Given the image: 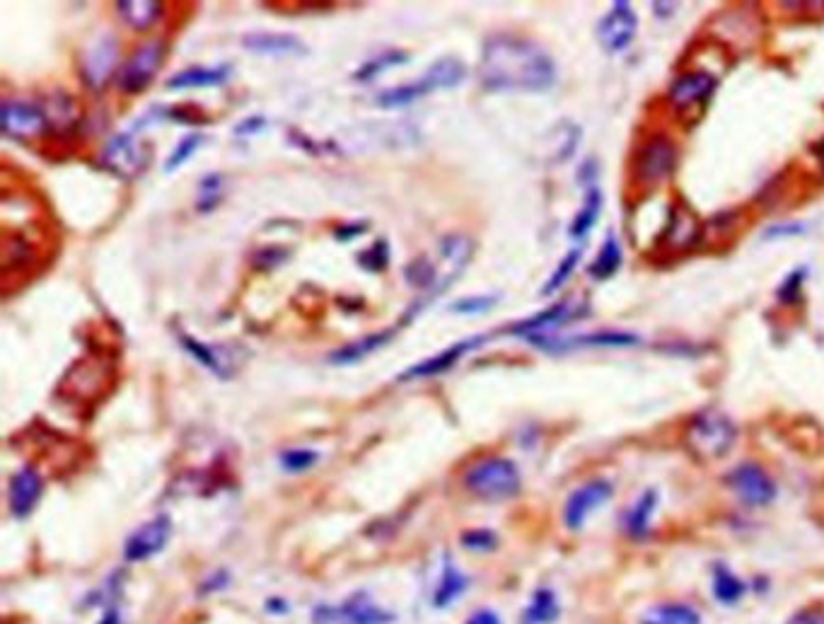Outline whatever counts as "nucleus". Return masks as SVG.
<instances>
[{"label":"nucleus","instance_id":"22","mask_svg":"<svg viewBox=\"0 0 824 624\" xmlns=\"http://www.w3.org/2000/svg\"><path fill=\"white\" fill-rule=\"evenodd\" d=\"M658 501L660 499L655 489H646L641 496H638V499L634 501V506H631L624 516L626 535L634 537V540H643V537L648 535L655 511H658Z\"/></svg>","mask_w":824,"mask_h":624},{"label":"nucleus","instance_id":"24","mask_svg":"<svg viewBox=\"0 0 824 624\" xmlns=\"http://www.w3.org/2000/svg\"><path fill=\"white\" fill-rule=\"evenodd\" d=\"M341 610L346 612V617L353 624H392L394 622L392 612L380 608V605H377L375 600L363 591L348 595V598L344 600V605H341Z\"/></svg>","mask_w":824,"mask_h":624},{"label":"nucleus","instance_id":"29","mask_svg":"<svg viewBox=\"0 0 824 624\" xmlns=\"http://www.w3.org/2000/svg\"><path fill=\"white\" fill-rule=\"evenodd\" d=\"M561 605L551 588H537L532 593L530 605L522 612V624H551L559 620Z\"/></svg>","mask_w":824,"mask_h":624},{"label":"nucleus","instance_id":"30","mask_svg":"<svg viewBox=\"0 0 824 624\" xmlns=\"http://www.w3.org/2000/svg\"><path fill=\"white\" fill-rule=\"evenodd\" d=\"M467 588H469V579L448 559V562H445L443 576H440L438 588H435V593H433V605L435 608H448V605L455 603V600L460 598Z\"/></svg>","mask_w":824,"mask_h":624},{"label":"nucleus","instance_id":"23","mask_svg":"<svg viewBox=\"0 0 824 624\" xmlns=\"http://www.w3.org/2000/svg\"><path fill=\"white\" fill-rule=\"evenodd\" d=\"M571 305L568 303H556L551 305V308L537 312V315L527 317V320H520L515 322V325L508 327L510 334H515V337H532V334H544L547 329L551 327H559L568 322V317H571Z\"/></svg>","mask_w":824,"mask_h":624},{"label":"nucleus","instance_id":"12","mask_svg":"<svg viewBox=\"0 0 824 624\" xmlns=\"http://www.w3.org/2000/svg\"><path fill=\"white\" fill-rule=\"evenodd\" d=\"M49 121V114L37 104L8 100L3 104V114H0V129L8 138L29 141V138L42 136L49 129Z\"/></svg>","mask_w":824,"mask_h":624},{"label":"nucleus","instance_id":"38","mask_svg":"<svg viewBox=\"0 0 824 624\" xmlns=\"http://www.w3.org/2000/svg\"><path fill=\"white\" fill-rule=\"evenodd\" d=\"M220 187H223V177L220 175H208L201 179V187H199V201H196V208H199L201 213L206 211H213L220 204Z\"/></svg>","mask_w":824,"mask_h":624},{"label":"nucleus","instance_id":"44","mask_svg":"<svg viewBox=\"0 0 824 624\" xmlns=\"http://www.w3.org/2000/svg\"><path fill=\"white\" fill-rule=\"evenodd\" d=\"M805 233V225L800 223H786V225H771L767 230L769 240H779V238H793V235Z\"/></svg>","mask_w":824,"mask_h":624},{"label":"nucleus","instance_id":"45","mask_svg":"<svg viewBox=\"0 0 824 624\" xmlns=\"http://www.w3.org/2000/svg\"><path fill=\"white\" fill-rule=\"evenodd\" d=\"M365 230H368V225L365 223H344L334 230V238L339 242H348V240L358 238V235H363Z\"/></svg>","mask_w":824,"mask_h":624},{"label":"nucleus","instance_id":"2","mask_svg":"<svg viewBox=\"0 0 824 624\" xmlns=\"http://www.w3.org/2000/svg\"><path fill=\"white\" fill-rule=\"evenodd\" d=\"M464 78H467V68H464V63L460 59H455V56H445V59L435 61L426 73L419 75L416 80H411V83L397 85V88H390V90H382L380 95H377V104H380L382 109L409 107V104L419 102L423 100V97L433 95V92H438V90L457 88Z\"/></svg>","mask_w":824,"mask_h":624},{"label":"nucleus","instance_id":"18","mask_svg":"<svg viewBox=\"0 0 824 624\" xmlns=\"http://www.w3.org/2000/svg\"><path fill=\"white\" fill-rule=\"evenodd\" d=\"M716 88V80L706 71H687L672 80L667 90V100L675 109H689L694 104L709 100V95Z\"/></svg>","mask_w":824,"mask_h":624},{"label":"nucleus","instance_id":"35","mask_svg":"<svg viewBox=\"0 0 824 624\" xmlns=\"http://www.w3.org/2000/svg\"><path fill=\"white\" fill-rule=\"evenodd\" d=\"M317 460H319V453H317V450H310V448L283 450L281 458H278L283 470L293 472V475H300V472L312 470V467L317 465Z\"/></svg>","mask_w":824,"mask_h":624},{"label":"nucleus","instance_id":"42","mask_svg":"<svg viewBox=\"0 0 824 624\" xmlns=\"http://www.w3.org/2000/svg\"><path fill=\"white\" fill-rule=\"evenodd\" d=\"M312 624H353L351 620L346 617V612L341 608H336V605H315V610H312Z\"/></svg>","mask_w":824,"mask_h":624},{"label":"nucleus","instance_id":"46","mask_svg":"<svg viewBox=\"0 0 824 624\" xmlns=\"http://www.w3.org/2000/svg\"><path fill=\"white\" fill-rule=\"evenodd\" d=\"M266 126V119L264 117H249V119H242L240 124L235 126V134L237 136H249V134H259L261 129Z\"/></svg>","mask_w":824,"mask_h":624},{"label":"nucleus","instance_id":"9","mask_svg":"<svg viewBox=\"0 0 824 624\" xmlns=\"http://www.w3.org/2000/svg\"><path fill=\"white\" fill-rule=\"evenodd\" d=\"M638 34V17L629 3H614L597 22V39L607 54H622L634 44Z\"/></svg>","mask_w":824,"mask_h":624},{"label":"nucleus","instance_id":"49","mask_svg":"<svg viewBox=\"0 0 824 624\" xmlns=\"http://www.w3.org/2000/svg\"><path fill=\"white\" fill-rule=\"evenodd\" d=\"M815 155H817V160H820V165H822V170H824V138L815 146Z\"/></svg>","mask_w":824,"mask_h":624},{"label":"nucleus","instance_id":"7","mask_svg":"<svg viewBox=\"0 0 824 624\" xmlns=\"http://www.w3.org/2000/svg\"><path fill=\"white\" fill-rule=\"evenodd\" d=\"M162 61H165V44L162 42H145L138 46L129 56V61L121 66L119 73V88L126 95H138V92L148 90L155 75L160 73Z\"/></svg>","mask_w":824,"mask_h":624},{"label":"nucleus","instance_id":"33","mask_svg":"<svg viewBox=\"0 0 824 624\" xmlns=\"http://www.w3.org/2000/svg\"><path fill=\"white\" fill-rule=\"evenodd\" d=\"M406 61H409V54H406V51L390 49V51H385V54L375 56V59L365 61L363 66L356 71V80H373L380 73L390 71V68L402 66V63H406Z\"/></svg>","mask_w":824,"mask_h":624},{"label":"nucleus","instance_id":"20","mask_svg":"<svg viewBox=\"0 0 824 624\" xmlns=\"http://www.w3.org/2000/svg\"><path fill=\"white\" fill-rule=\"evenodd\" d=\"M230 66L220 63V66H189L184 71L174 73L167 80V90H191V88H218V85L228 83Z\"/></svg>","mask_w":824,"mask_h":624},{"label":"nucleus","instance_id":"37","mask_svg":"<svg viewBox=\"0 0 824 624\" xmlns=\"http://www.w3.org/2000/svg\"><path fill=\"white\" fill-rule=\"evenodd\" d=\"M358 264H361L363 269L377 271L387 269V264H390V245H387V240H377L373 247H368V250L358 254Z\"/></svg>","mask_w":824,"mask_h":624},{"label":"nucleus","instance_id":"31","mask_svg":"<svg viewBox=\"0 0 824 624\" xmlns=\"http://www.w3.org/2000/svg\"><path fill=\"white\" fill-rule=\"evenodd\" d=\"M619 267H622V247H619V240L614 235H607L588 271L595 281H607L617 274Z\"/></svg>","mask_w":824,"mask_h":624},{"label":"nucleus","instance_id":"27","mask_svg":"<svg viewBox=\"0 0 824 624\" xmlns=\"http://www.w3.org/2000/svg\"><path fill=\"white\" fill-rule=\"evenodd\" d=\"M638 624H704L701 612L689 603H660L643 612Z\"/></svg>","mask_w":824,"mask_h":624},{"label":"nucleus","instance_id":"21","mask_svg":"<svg viewBox=\"0 0 824 624\" xmlns=\"http://www.w3.org/2000/svg\"><path fill=\"white\" fill-rule=\"evenodd\" d=\"M392 339H394V329H382V332L365 334V337L358 339V342L336 349L334 354L329 356V363H332V366H356V363L365 361L370 354H375L377 349L390 344Z\"/></svg>","mask_w":824,"mask_h":624},{"label":"nucleus","instance_id":"32","mask_svg":"<svg viewBox=\"0 0 824 624\" xmlns=\"http://www.w3.org/2000/svg\"><path fill=\"white\" fill-rule=\"evenodd\" d=\"M696 230H699V225H696V221L689 216L687 211L672 208L670 221H667V228H665V235H667V240H670V245L687 247L689 242L696 240Z\"/></svg>","mask_w":824,"mask_h":624},{"label":"nucleus","instance_id":"34","mask_svg":"<svg viewBox=\"0 0 824 624\" xmlns=\"http://www.w3.org/2000/svg\"><path fill=\"white\" fill-rule=\"evenodd\" d=\"M580 257H583V252H580V250H571V252L566 254L564 259H561L559 267H556L554 274L549 276V281L544 283L542 296H554V293H559L561 288L566 286L568 279H571V276H573V271H576V267H578Z\"/></svg>","mask_w":824,"mask_h":624},{"label":"nucleus","instance_id":"25","mask_svg":"<svg viewBox=\"0 0 824 624\" xmlns=\"http://www.w3.org/2000/svg\"><path fill=\"white\" fill-rule=\"evenodd\" d=\"M747 593V583L728 564H713V595L725 608H735Z\"/></svg>","mask_w":824,"mask_h":624},{"label":"nucleus","instance_id":"39","mask_svg":"<svg viewBox=\"0 0 824 624\" xmlns=\"http://www.w3.org/2000/svg\"><path fill=\"white\" fill-rule=\"evenodd\" d=\"M496 303V296H467L455 300V303L450 305V310L457 312V315H484V312L496 308Z\"/></svg>","mask_w":824,"mask_h":624},{"label":"nucleus","instance_id":"11","mask_svg":"<svg viewBox=\"0 0 824 624\" xmlns=\"http://www.w3.org/2000/svg\"><path fill=\"white\" fill-rule=\"evenodd\" d=\"M614 496L612 482L607 479H590L583 487H578L566 499L564 523L568 530H580L597 508H602Z\"/></svg>","mask_w":824,"mask_h":624},{"label":"nucleus","instance_id":"14","mask_svg":"<svg viewBox=\"0 0 824 624\" xmlns=\"http://www.w3.org/2000/svg\"><path fill=\"white\" fill-rule=\"evenodd\" d=\"M44 494V479L37 472V467L25 465L10 477L8 484V508L10 513L17 520H25L27 516H32V511L37 508L39 499Z\"/></svg>","mask_w":824,"mask_h":624},{"label":"nucleus","instance_id":"15","mask_svg":"<svg viewBox=\"0 0 824 624\" xmlns=\"http://www.w3.org/2000/svg\"><path fill=\"white\" fill-rule=\"evenodd\" d=\"M116 39L112 34H102L95 39V44L85 51L83 56V78L92 90H102L107 80L112 78L116 71V61H119V49H116Z\"/></svg>","mask_w":824,"mask_h":624},{"label":"nucleus","instance_id":"41","mask_svg":"<svg viewBox=\"0 0 824 624\" xmlns=\"http://www.w3.org/2000/svg\"><path fill=\"white\" fill-rule=\"evenodd\" d=\"M803 283H805V269H796L793 274H788L779 286L781 303H786V305L800 303V298H803Z\"/></svg>","mask_w":824,"mask_h":624},{"label":"nucleus","instance_id":"36","mask_svg":"<svg viewBox=\"0 0 824 624\" xmlns=\"http://www.w3.org/2000/svg\"><path fill=\"white\" fill-rule=\"evenodd\" d=\"M203 141H206V136H203V134H189V136H184L182 141H179L177 146H174V150L170 153V158H167L165 172L179 170V167L187 163L191 155H194L196 150H199V148L203 146Z\"/></svg>","mask_w":824,"mask_h":624},{"label":"nucleus","instance_id":"26","mask_svg":"<svg viewBox=\"0 0 824 624\" xmlns=\"http://www.w3.org/2000/svg\"><path fill=\"white\" fill-rule=\"evenodd\" d=\"M116 13L121 15V20L131 30L145 32L155 27V22L162 17V3H155V0H121V3H116Z\"/></svg>","mask_w":824,"mask_h":624},{"label":"nucleus","instance_id":"47","mask_svg":"<svg viewBox=\"0 0 824 624\" xmlns=\"http://www.w3.org/2000/svg\"><path fill=\"white\" fill-rule=\"evenodd\" d=\"M464 624H501V617L493 610H477Z\"/></svg>","mask_w":824,"mask_h":624},{"label":"nucleus","instance_id":"48","mask_svg":"<svg viewBox=\"0 0 824 624\" xmlns=\"http://www.w3.org/2000/svg\"><path fill=\"white\" fill-rule=\"evenodd\" d=\"M100 624H121V615H119V610H116V608H109V610L104 612V615H102Z\"/></svg>","mask_w":824,"mask_h":624},{"label":"nucleus","instance_id":"13","mask_svg":"<svg viewBox=\"0 0 824 624\" xmlns=\"http://www.w3.org/2000/svg\"><path fill=\"white\" fill-rule=\"evenodd\" d=\"M486 342H489V334H474V337L462 339V342L452 344L450 349L440 351V354L426 358V361L416 363V366L406 368V371L399 375V380H421V378H435V375L448 373L450 368H455L457 363L469 354V351L479 349V346H484Z\"/></svg>","mask_w":824,"mask_h":624},{"label":"nucleus","instance_id":"6","mask_svg":"<svg viewBox=\"0 0 824 624\" xmlns=\"http://www.w3.org/2000/svg\"><path fill=\"white\" fill-rule=\"evenodd\" d=\"M677 163V148L672 138L653 136L651 141L643 143V148L636 153L634 160V179L638 184L655 187L663 184L672 175Z\"/></svg>","mask_w":824,"mask_h":624},{"label":"nucleus","instance_id":"3","mask_svg":"<svg viewBox=\"0 0 824 624\" xmlns=\"http://www.w3.org/2000/svg\"><path fill=\"white\" fill-rule=\"evenodd\" d=\"M464 487L477 499L508 501L520 494L522 477L518 465L508 458H484L464 472Z\"/></svg>","mask_w":824,"mask_h":624},{"label":"nucleus","instance_id":"10","mask_svg":"<svg viewBox=\"0 0 824 624\" xmlns=\"http://www.w3.org/2000/svg\"><path fill=\"white\" fill-rule=\"evenodd\" d=\"M172 537V520L170 516H155L138 525L124 542V559L126 562H148L155 554H160L167 547Z\"/></svg>","mask_w":824,"mask_h":624},{"label":"nucleus","instance_id":"5","mask_svg":"<svg viewBox=\"0 0 824 624\" xmlns=\"http://www.w3.org/2000/svg\"><path fill=\"white\" fill-rule=\"evenodd\" d=\"M148 160H150V150L148 146H143L141 143L138 131L116 134L112 141L104 146V153H102L104 167L112 170L116 177L126 179V182H133L136 177H141L145 167H148Z\"/></svg>","mask_w":824,"mask_h":624},{"label":"nucleus","instance_id":"43","mask_svg":"<svg viewBox=\"0 0 824 624\" xmlns=\"http://www.w3.org/2000/svg\"><path fill=\"white\" fill-rule=\"evenodd\" d=\"M786 624H824V608L822 605H812V608L798 610Z\"/></svg>","mask_w":824,"mask_h":624},{"label":"nucleus","instance_id":"40","mask_svg":"<svg viewBox=\"0 0 824 624\" xmlns=\"http://www.w3.org/2000/svg\"><path fill=\"white\" fill-rule=\"evenodd\" d=\"M462 545L472 552H491L498 547V537L486 528L467 530V533L462 535Z\"/></svg>","mask_w":824,"mask_h":624},{"label":"nucleus","instance_id":"16","mask_svg":"<svg viewBox=\"0 0 824 624\" xmlns=\"http://www.w3.org/2000/svg\"><path fill=\"white\" fill-rule=\"evenodd\" d=\"M179 344L184 346V351L191 358H196L203 368H208L220 380L232 378L237 373V368H240V363L232 356V346L203 344L196 337H191V334H179Z\"/></svg>","mask_w":824,"mask_h":624},{"label":"nucleus","instance_id":"19","mask_svg":"<svg viewBox=\"0 0 824 624\" xmlns=\"http://www.w3.org/2000/svg\"><path fill=\"white\" fill-rule=\"evenodd\" d=\"M242 46L261 56H305L307 46L295 34L286 32H249L242 37Z\"/></svg>","mask_w":824,"mask_h":624},{"label":"nucleus","instance_id":"1","mask_svg":"<svg viewBox=\"0 0 824 624\" xmlns=\"http://www.w3.org/2000/svg\"><path fill=\"white\" fill-rule=\"evenodd\" d=\"M556 63L544 46L520 34H491L481 49L479 80L489 92L539 95L556 85Z\"/></svg>","mask_w":824,"mask_h":624},{"label":"nucleus","instance_id":"4","mask_svg":"<svg viewBox=\"0 0 824 624\" xmlns=\"http://www.w3.org/2000/svg\"><path fill=\"white\" fill-rule=\"evenodd\" d=\"M738 438V429L730 421L728 414L716 412V409H706L699 412L689 421L687 426V448L692 450L699 460H721L723 455L730 453Z\"/></svg>","mask_w":824,"mask_h":624},{"label":"nucleus","instance_id":"17","mask_svg":"<svg viewBox=\"0 0 824 624\" xmlns=\"http://www.w3.org/2000/svg\"><path fill=\"white\" fill-rule=\"evenodd\" d=\"M474 254V242L464 235H448L440 242V259H443V269L438 276V291L435 296L445 293L448 288L462 276V271L469 267Z\"/></svg>","mask_w":824,"mask_h":624},{"label":"nucleus","instance_id":"8","mask_svg":"<svg viewBox=\"0 0 824 624\" xmlns=\"http://www.w3.org/2000/svg\"><path fill=\"white\" fill-rule=\"evenodd\" d=\"M725 482L735 491V496H738L742 504L750 508H764L774 504L776 494H779L774 479L757 462H742V465L730 472Z\"/></svg>","mask_w":824,"mask_h":624},{"label":"nucleus","instance_id":"28","mask_svg":"<svg viewBox=\"0 0 824 624\" xmlns=\"http://www.w3.org/2000/svg\"><path fill=\"white\" fill-rule=\"evenodd\" d=\"M600 211H602V192L597 189V184H590L588 192H585L583 206H580L576 218H573L571 228H568V235H571L573 240L583 242L590 235V230L595 228L597 218H600Z\"/></svg>","mask_w":824,"mask_h":624}]
</instances>
